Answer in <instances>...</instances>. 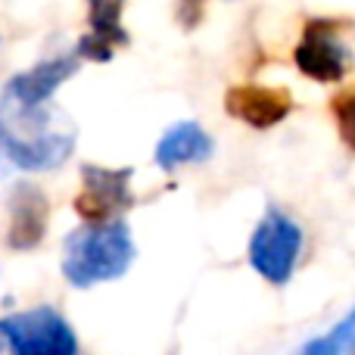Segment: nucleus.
I'll return each instance as SVG.
<instances>
[{"mask_svg": "<svg viewBox=\"0 0 355 355\" xmlns=\"http://www.w3.org/2000/svg\"><path fill=\"white\" fill-rule=\"evenodd\" d=\"M75 141L78 128L60 106H53V100L22 103L0 91V156L10 166L53 172L72 156Z\"/></svg>", "mask_w": 355, "mask_h": 355, "instance_id": "nucleus-1", "label": "nucleus"}, {"mask_svg": "<svg viewBox=\"0 0 355 355\" xmlns=\"http://www.w3.org/2000/svg\"><path fill=\"white\" fill-rule=\"evenodd\" d=\"M135 256V237L122 218L85 221L62 243V277L78 290L97 287L122 277Z\"/></svg>", "mask_w": 355, "mask_h": 355, "instance_id": "nucleus-2", "label": "nucleus"}, {"mask_svg": "<svg viewBox=\"0 0 355 355\" xmlns=\"http://www.w3.org/2000/svg\"><path fill=\"white\" fill-rule=\"evenodd\" d=\"M306 234L296 218L281 209H268L250 237V265L271 287H287L300 265Z\"/></svg>", "mask_w": 355, "mask_h": 355, "instance_id": "nucleus-3", "label": "nucleus"}, {"mask_svg": "<svg viewBox=\"0 0 355 355\" xmlns=\"http://www.w3.org/2000/svg\"><path fill=\"white\" fill-rule=\"evenodd\" d=\"M0 324L12 355H78V337L72 324L53 306L6 315Z\"/></svg>", "mask_w": 355, "mask_h": 355, "instance_id": "nucleus-4", "label": "nucleus"}, {"mask_svg": "<svg viewBox=\"0 0 355 355\" xmlns=\"http://www.w3.org/2000/svg\"><path fill=\"white\" fill-rule=\"evenodd\" d=\"M337 19H309L293 50V62L306 78L321 85H337L352 69V47L343 37Z\"/></svg>", "mask_w": 355, "mask_h": 355, "instance_id": "nucleus-5", "label": "nucleus"}, {"mask_svg": "<svg viewBox=\"0 0 355 355\" xmlns=\"http://www.w3.org/2000/svg\"><path fill=\"white\" fill-rule=\"evenodd\" d=\"M131 175L135 168H103L94 162L81 166V193L75 196V212L85 221L119 218L135 202Z\"/></svg>", "mask_w": 355, "mask_h": 355, "instance_id": "nucleus-6", "label": "nucleus"}, {"mask_svg": "<svg viewBox=\"0 0 355 355\" xmlns=\"http://www.w3.org/2000/svg\"><path fill=\"white\" fill-rule=\"evenodd\" d=\"M125 0H87V31L75 44V56L87 62H110L116 47H125L131 41L128 28L122 22Z\"/></svg>", "mask_w": 355, "mask_h": 355, "instance_id": "nucleus-7", "label": "nucleus"}, {"mask_svg": "<svg viewBox=\"0 0 355 355\" xmlns=\"http://www.w3.org/2000/svg\"><path fill=\"white\" fill-rule=\"evenodd\" d=\"M225 110L231 119H240L250 128L265 131L281 125L293 110V100L281 87H265V85H234L225 94Z\"/></svg>", "mask_w": 355, "mask_h": 355, "instance_id": "nucleus-8", "label": "nucleus"}, {"mask_svg": "<svg viewBox=\"0 0 355 355\" xmlns=\"http://www.w3.org/2000/svg\"><path fill=\"white\" fill-rule=\"evenodd\" d=\"M47 221L50 202L44 190L35 184H16L10 193V231H6L10 250H35L47 234Z\"/></svg>", "mask_w": 355, "mask_h": 355, "instance_id": "nucleus-9", "label": "nucleus"}, {"mask_svg": "<svg viewBox=\"0 0 355 355\" xmlns=\"http://www.w3.org/2000/svg\"><path fill=\"white\" fill-rule=\"evenodd\" d=\"M81 60L75 53L66 56H53V60H44L37 66H31L28 72L12 75L3 85V91L10 97L22 100V103H44V100H53V94L60 91V85H66L75 72H78Z\"/></svg>", "mask_w": 355, "mask_h": 355, "instance_id": "nucleus-10", "label": "nucleus"}, {"mask_svg": "<svg viewBox=\"0 0 355 355\" xmlns=\"http://www.w3.org/2000/svg\"><path fill=\"white\" fill-rule=\"evenodd\" d=\"M215 153V141L209 137V131L193 119L175 122L168 131H162L159 144H156V166L172 172L178 166H190V162H206Z\"/></svg>", "mask_w": 355, "mask_h": 355, "instance_id": "nucleus-11", "label": "nucleus"}, {"mask_svg": "<svg viewBox=\"0 0 355 355\" xmlns=\"http://www.w3.org/2000/svg\"><path fill=\"white\" fill-rule=\"evenodd\" d=\"M352 352H355V309L337 327L309 340L296 355H352Z\"/></svg>", "mask_w": 355, "mask_h": 355, "instance_id": "nucleus-12", "label": "nucleus"}, {"mask_svg": "<svg viewBox=\"0 0 355 355\" xmlns=\"http://www.w3.org/2000/svg\"><path fill=\"white\" fill-rule=\"evenodd\" d=\"M331 112H334V122L340 128V137L349 150H355V85L340 91L331 103Z\"/></svg>", "mask_w": 355, "mask_h": 355, "instance_id": "nucleus-13", "label": "nucleus"}, {"mask_svg": "<svg viewBox=\"0 0 355 355\" xmlns=\"http://www.w3.org/2000/svg\"><path fill=\"white\" fill-rule=\"evenodd\" d=\"M202 19V0H181L178 3V22L184 28H196Z\"/></svg>", "mask_w": 355, "mask_h": 355, "instance_id": "nucleus-14", "label": "nucleus"}, {"mask_svg": "<svg viewBox=\"0 0 355 355\" xmlns=\"http://www.w3.org/2000/svg\"><path fill=\"white\" fill-rule=\"evenodd\" d=\"M6 349V337H3V324H0V352Z\"/></svg>", "mask_w": 355, "mask_h": 355, "instance_id": "nucleus-15", "label": "nucleus"}, {"mask_svg": "<svg viewBox=\"0 0 355 355\" xmlns=\"http://www.w3.org/2000/svg\"><path fill=\"white\" fill-rule=\"evenodd\" d=\"M6 175V166H3V162H0V178H3Z\"/></svg>", "mask_w": 355, "mask_h": 355, "instance_id": "nucleus-16", "label": "nucleus"}, {"mask_svg": "<svg viewBox=\"0 0 355 355\" xmlns=\"http://www.w3.org/2000/svg\"><path fill=\"white\" fill-rule=\"evenodd\" d=\"M352 355H355V352H352Z\"/></svg>", "mask_w": 355, "mask_h": 355, "instance_id": "nucleus-17", "label": "nucleus"}]
</instances>
